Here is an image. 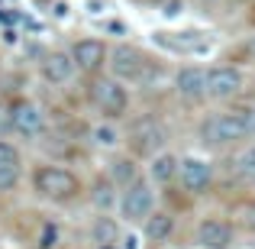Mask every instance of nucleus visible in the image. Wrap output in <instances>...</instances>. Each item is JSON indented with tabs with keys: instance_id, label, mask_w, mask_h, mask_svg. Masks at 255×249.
<instances>
[{
	"instance_id": "obj_1",
	"label": "nucleus",
	"mask_w": 255,
	"mask_h": 249,
	"mask_svg": "<svg viewBox=\"0 0 255 249\" xmlns=\"http://www.w3.org/2000/svg\"><path fill=\"white\" fill-rule=\"evenodd\" d=\"M32 185L42 198H55V201H68L78 194V178L68 172V168H58V165H42L36 168L32 175Z\"/></svg>"
},
{
	"instance_id": "obj_2",
	"label": "nucleus",
	"mask_w": 255,
	"mask_h": 249,
	"mask_svg": "<svg viewBox=\"0 0 255 249\" xmlns=\"http://www.w3.org/2000/svg\"><path fill=\"white\" fill-rule=\"evenodd\" d=\"M200 139H204V143H213V146H226V143L249 139V136H246L243 120H239L233 110H226V113H213L210 120L200 123Z\"/></svg>"
},
{
	"instance_id": "obj_3",
	"label": "nucleus",
	"mask_w": 255,
	"mask_h": 249,
	"mask_svg": "<svg viewBox=\"0 0 255 249\" xmlns=\"http://www.w3.org/2000/svg\"><path fill=\"white\" fill-rule=\"evenodd\" d=\"M91 97H94V107L107 117H123L126 107H129V91L123 87V81L117 78H100L94 81L91 87Z\"/></svg>"
},
{
	"instance_id": "obj_4",
	"label": "nucleus",
	"mask_w": 255,
	"mask_h": 249,
	"mask_svg": "<svg viewBox=\"0 0 255 249\" xmlns=\"http://www.w3.org/2000/svg\"><path fill=\"white\" fill-rule=\"evenodd\" d=\"M120 214L129 224H145L152 217V185L145 178L132 181L129 188H123V198H120Z\"/></svg>"
},
{
	"instance_id": "obj_5",
	"label": "nucleus",
	"mask_w": 255,
	"mask_h": 249,
	"mask_svg": "<svg viewBox=\"0 0 255 249\" xmlns=\"http://www.w3.org/2000/svg\"><path fill=\"white\" fill-rule=\"evenodd\" d=\"M142 65H145L142 52L132 45H117L110 52V68L117 81H142Z\"/></svg>"
},
{
	"instance_id": "obj_6",
	"label": "nucleus",
	"mask_w": 255,
	"mask_h": 249,
	"mask_svg": "<svg viewBox=\"0 0 255 249\" xmlns=\"http://www.w3.org/2000/svg\"><path fill=\"white\" fill-rule=\"evenodd\" d=\"M165 139H168V133H165V126L155 123V120H139L129 133L132 149L142 152V156H152V159H155V152L165 146Z\"/></svg>"
},
{
	"instance_id": "obj_7",
	"label": "nucleus",
	"mask_w": 255,
	"mask_h": 249,
	"mask_svg": "<svg viewBox=\"0 0 255 249\" xmlns=\"http://www.w3.org/2000/svg\"><path fill=\"white\" fill-rule=\"evenodd\" d=\"M10 126L19 133V136L32 139V136H39V133L45 130V117H42V110H39L36 104L16 100V104L10 107Z\"/></svg>"
},
{
	"instance_id": "obj_8",
	"label": "nucleus",
	"mask_w": 255,
	"mask_h": 249,
	"mask_svg": "<svg viewBox=\"0 0 255 249\" xmlns=\"http://www.w3.org/2000/svg\"><path fill=\"white\" fill-rule=\"evenodd\" d=\"M243 91V75L230 65H220V68H210V78H207V94L217 100H226V97H236Z\"/></svg>"
},
{
	"instance_id": "obj_9",
	"label": "nucleus",
	"mask_w": 255,
	"mask_h": 249,
	"mask_svg": "<svg viewBox=\"0 0 255 249\" xmlns=\"http://www.w3.org/2000/svg\"><path fill=\"white\" fill-rule=\"evenodd\" d=\"M71 58H75L78 68H84V71H97L100 65L110 58V52H107V45L100 42V39H78V42L71 45Z\"/></svg>"
},
{
	"instance_id": "obj_10",
	"label": "nucleus",
	"mask_w": 255,
	"mask_h": 249,
	"mask_svg": "<svg viewBox=\"0 0 255 249\" xmlns=\"http://www.w3.org/2000/svg\"><path fill=\"white\" fill-rule=\"evenodd\" d=\"M207 78H210V71H204L200 65H187V68H181L174 75V87H178L181 97H204Z\"/></svg>"
},
{
	"instance_id": "obj_11",
	"label": "nucleus",
	"mask_w": 255,
	"mask_h": 249,
	"mask_svg": "<svg viewBox=\"0 0 255 249\" xmlns=\"http://www.w3.org/2000/svg\"><path fill=\"white\" fill-rule=\"evenodd\" d=\"M210 162H204V159H181V181H184L187 191H204L207 185H210Z\"/></svg>"
},
{
	"instance_id": "obj_12",
	"label": "nucleus",
	"mask_w": 255,
	"mask_h": 249,
	"mask_svg": "<svg viewBox=\"0 0 255 249\" xmlns=\"http://www.w3.org/2000/svg\"><path fill=\"white\" fill-rule=\"evenodd\" d=\"M233 240V230L223 224V220H204L197 227V243L204 249H226Z\"/></svg>"
},
{
	"instance_id": "obj_13",
	"label": "nucleus",
	"mask_w": 255,
	"mask_h": 249,
	"mask_svg": "<svg viewBox=\"0 0 255 249\" xmlns=\"http://www.w3.org/2000/svg\"><path fill=\"white\" fill-rule=\"evenodd\" d=\"M75 75V58L65 55V52H52V55H45L42 62V78L52 84H65L68 78Z\"/></svg>"
},
{
	"instance_id": "obj_14",
	"label": "nucleus",
	"mask_w": 255,
	"mask_h": 249,
	"mask_svg": "<svg viewBox=\"0 0 255 249\" xmlns=\"http://www.w3.org/2000/svg\"><path fill=\"white\" fill-rule=\"evenodd\" d=\"M178 172H181V162L171 156V152H158V156L152 159V165H149L152 181H171Z\"/></svg>"
},
{
	"instance_id": "obj_15",
	"label": "nucleus",
	"mask_w": 255,
	"mask_h": 249,
	"mask_svg": "<svg viewBox=\"0 0 255 249\" xmlns=\"http://www.w3.org/2000/svg\"><path fill=\"white\" fill-rule=\"evenodd\" d=\"M94 243L97 246H117L120 243V227L113 217H107V214H100L97 220H94Z\"/></svg>"
},
{
	"instance_id": "obj_16",
	"label": "nucleus",
	"mask_w": 255,
	"mask_h": 249,
	"mask_svg": "<svg viewBox=\"0 0 255 249\" xmlns=\"http://www.w3.org/2000/svg\"><path fill=\"white\" fill-rule=\"evenodd\" d=\"M171 230H174V220H171V214H152L149 220H145V237L149 240H155V243H162V240H168L171 237Z\"/></svg>"
},
{
	"instance_id": "obj_17",
	"label": "nucleus",
	"mask_w": 255,
	"mask_h": 249,
	"mask_svg": "<svg viewBox=\"0 0 255 249\" xmlns=\"http://www.w3.org/2000/svg\"><path fill=\"white\" fill-rule=\"evenodd\" d=\"M113 181H120L123 188H129L132 181H139V168L132 159H117L113 162Z\"/></svg>"
},
{
	"instance_id": "obj_18",
	"label": "nucleus",
	"mask_w": 255,
	"mask_h": 249,
	"mask_svg": "<svg viewBox=\"0 0 255 249\" xmlns=\"http://www.w3.org/2000/svg\"><path fill=\"white\" fill-rule=\"evenodd\" d=\"M91 139H94V146H100V149H117L120 133L113 130L110 123H97V126L91 130Z\"/></svg>"
},
{
	"instance_id": "obj_19",
	"label": "nucleus",
	"mask_w": 255,
	"mask_h": 249,
	"mask_svg": "<svg viewBox=\"0 0 255 249\" xmlns=\"http://www.w3.org/2000/svg\"><path fill=\"white\" fill-rule=\"evenodd\" d=\"M113 181H100L97 188H94V204H97V211H110L113 207Z\"/></svg>"
},
{
	"instance_id": "obj_20",
	"label": "nucleus",
	"mask_w": 255,
	"mask_h": 249,
	"mask_svg": "<svg viewBox=\"0 0 255 249\" xmlns=\"http://www.w3.org/2000/svg\"><path fill=\"white\" fill-rule=\"evenodd\" d=\"M58 240H62V230H58L55 224H42V233H39V249H55Z\"/></svg>"
},
{
	"instance_id": "obj_21",
	"label": "nucleus",
	"mask_w": 255,
	"mask_h": 249,
	"mask_svg": "<svg viewBox=\"0 0 255 249\" xmlns=\"http://www.w3.org/2000/svg\"><path fill=\"white\" fill-rule=\"evenodd\" d=\"M236 168H239V175H246V178H255V146H249V149L239 152Z\"/></svg>"
},
{
	"instance_id": "obj_22",
	"label": "nucleus",
	"mask_w": 255,
	"mask_h": 249,
	"mask_svg": "<svg viewBox=\"0 0 255 249\" xmlns=\"http://www.w3.org/2000/svg\"><path fill=\"white\" fill-rule=\"evenodd\" d=\"M0 168H19V152H16V146L3 143V139H0Z\"/></svg>"
},
{
	"instance_id": "obj_23",
	"label": "nucleus",
	"mask_w": 255,
	"mask_h": 249,
	"mask_svg": "<svg viewBox=\"0 0 255 249\" xmlns=\"http://www.w3.org/2000/svg\"><path fill=\"white\" fill-rule=\"evenodd\" d=\"M233 113L243 120L246 136H255V107H233Z\"/></svg>"
},
{
	"instance_id": "obj_24",
	"label": "nucleus",
	"mask_w": 255,
	"mask_h": 249,
	"mask_svg": "<svg viewBox=\"0 0 255 249\" xmlns=\"http://www.w3.org/2000/svg\"><path fill=\"white\" fill-rule=\"evenodd\" d=\"M19 181V168H0V191H10Z\"/></svg>"
},
{
	"instance_id": "obj_25",
	"label": "nucleus",
	"mask_w": 255,
	"mask_h": 249,
	"mask_svg": "<svg viewBox=\"0 0 255 249\" xmlns=\"http://www.w3.org/2000/svg\"><path fill=\"white\" fill-rule=\"evenodd\" d=\"M239 217H243V224L249 227V230H255V204H243L239 207Z\"/></svg>"
},
{
	"instance_id": "obj_26",
	"label": "nucleus",
	"mask_w": 255,
	"mask_h": 249,
	"mask_svg": "<svg viewBox=\"0 0 255 249\" xmlns=\"http://www.w3.org/2000/svg\"><path fill=\"white\" fill-rule=\"evenodd\" d=\"M120 249H139V246H136V237H129V240H123V246H120Z\"/></svg>"
}]
</instances>
